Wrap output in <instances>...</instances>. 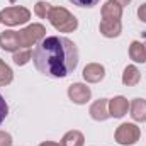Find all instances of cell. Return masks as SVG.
<instances>
[{"label": "cell", "mask_w": 146, "mask_h": 146, "mask_svg": "<svg viewBox=\"0 0 146 146\" xmlns=\"http://www.w3.org/2000/svg\"><path fill=\"white\" fill-rule=\"evenodd\" d=\"M36 70L49 78H65L78 65V48L63 36H46L33 49Z\"/></svg>", "instance_id": "1"}, {"label": "cell", "mask_w": 146, "mask_h": 146, "mask_svg": "<svg viewBox=\"0 0 146 146\" xmlns=\"http://www.w3.org/2000/svg\"><path fill=\"white\" fill-rule=\"evenodd\" d=\"M48 19L58 33H73L78 27V19L65 7H53Z\"/></svg>", "instance_id": "2"}, {"label": "cell", "mask_w": 146, "mask_h": 146, "mask_svg": "<svg viewBox=\"0 0 146 146\" xmlns=\"http://www.w3.org/2000/svg\"><path fill=\"white\" fill-rule=\"evenodd\" d=\"M0 17H2V24H5L9 27H15V26L29 22L31 10L26 7H5L0 12Z\"/></svg>", "instance_id": "3"}, {"label": "cell", "mask_w": 146, "mask_h": 146, "mask_svg": "<svg viewBox=\"0 0 146 146\" xmlns=\"http://www.w3.org/2000/svg\"><path fill=\"white\" fill-rule=\"evenodd\" d=\"M139 138H141V131H139V127H138L136 124H133V122H122V124L115 129V133H114V139L122 146L136 145V143L139 141Z\"/></svg>", "instance_id": "4"}, {"label": "cell", "mask_w": 146, "mask_h": 146, "mask_svg": "<svg viewBox=\"0 0 146 146\" xmlns=\"http://www.w3.org/2000/svg\"><path fill=\"white\" fill-rule=\"evenodd\" d=\"M46 37V27L42 24H29L27 27L19 31V39L22 48H31L39 44Z\"/></svg>", "instance_id": "5"}, {"label": "cell", "mask_w": 146, "mask_h": 146, "mask_svg": "<svg viewBox=\"0 0 146 146\" xmlns=\"http://www.w3.org/2000/svg\"><path fill=\"white\" fill-rule=\"evenodd\" d=\"M68 99L76 106H85L92 99V90L85 83H80V82L72 83L68 87Z\"/></svg>", "instance_id": "6"}, {"label": "cell", "mask_w": 146, "mask_h": 146, "mask_svg": "<svg viewBox=\"0 0 146 146\" xmlns=\"http://www.w3.org/2000/svg\"><path fill=\"white\" fill-rule=\"evenodd\" d=\"M0 48L7 53H15L22 49L21 39H19V31H3L0 33Z\"/></svg>", "instance_id": "7"}, {"label": "cell", "mask_w": 146, "mask_h": 146, "mask_svg": "<svg viewBox=\"0 0 146 146\" xmlns=\"http://www.w3.org/2000/svg\"><path fill=\"white\" fill-rule=\"evenodd\" d=\"M82 76L87 83H99L104 80L106 76V68L100 65V63H88L83 72H82Z\"/></svg>", "instance_id": "8"}, {"label": "cell", "mask_w": 146, "mask_h": 146, "mask_svg": "<svg viewBox=\"0 0 146 146\" xmlns=\"http://www.w3.org/2000/svg\"><path fill=\"white\" fill-rule=\"evenodd\" d=\"M99 31L104 37H119L122 33V22L117 19H102L99 24Z\"/></svg>", "instance_id": "9"}, {"label": "cell", "mask_w": 146, "mask_h": 146, "mask_svg": "<svg viewBox=\"0 0 146 146\" xmlns=\"http://www.w3.org/2000/svg\"><path fill=\"white\" fill-rule=\"evenodd\" d=\"M88 114L94 121H99V122H104L107 121L110 115H109V99H99L95 100L90 109H88Z\"/></svg>", "instance_id": "10"}, {"label": "cell", "mask_w": 146, "mask_h": 146, "mask_svg": "<svg viewBox=\"0 0 146 146\" xmlns=\"http://www.w3.org/2000/svg\"><path fill=\"white\" fill-rule=\"evenodd\" d=\"M129 109V100L122 95H117L114 99H109V115L114 119H121L127 114Z\"/></svg>", "instance_id": "11"}, {"label": "cell", "mask_w": 146, "mask_h": 146, "mask_svg": "<svg viewBox=\"0 0 146 146\" xmlns=\"http://www.w3.org/2000/svg\"><path fill=\"white\" fill-rule=\"evenodd\" d=\"M131 110V117L136 122H146V100L145 99H133V102L129 104Z\"/></svg>", "instance_id": "12"}, {"label": "cell", "mask_w": 146, "mask_h": 146, "mask_svg": "<svg viewBox=\"0 0 146 146\" xmlns=\"http://www.w3.org/2000/svg\"><path fill=\"white\" fill-rule=\"evenodd\" d=\"M141 82V72L136 65H127L122 72V85L126 87H136Z\"/></svg>", "instance_id": "13"}, {"label": "cell", "mask_w": 146, "mask_h": 146, "mask_svg": "<svg viewBox=\"0 0 146 146\" xmlns=\"http://www.w3.org/2000/svg\"><path fill=\"white\" fill-rule=\"evenodd\" d=\"M100 14H102V19H117V21H121V17H122V7L117 2H114V0H107L102 5Z\"/></svg>", "instance_id": "14"}, {"label": "cell", "mask_w": 146, "mask_h": 146, "mask_svg": "<svg viewBox=\"0 0 146 146\" xmlns=\"http://www.w3.org/2000/svg\"><path fill=\"white\" fill-rule=\"evenodd\" d=\"M129 58L134 63H146V49L145 42L141 41H133L129 44Z\"/></svg>", "instance_id": "15"}, {"label": "cell", "mask_w": 146, "mask_h": 146, "mask_svg": "<svg viewBox=\"0 0 146 146\" xmlns=\"http://www.w3.org/2000/svg\"><path fill=\"white\" fill-rule=\"evenodd\" d=\"M61 146H83L85 145V136L82 131L78 129H72L68 131L63 138H61Z\"/></svg>", "instance_id": "16"}, {"label": "cell", "mask_w": 146, "mask_h": 146, "mask_svg": "<svg viewBox=\"0 0 146 146\" xmlns=\"http://www.w3.org/2000/svg\"><path fill=\"white\" fill-rule=\"evenodd\" d=\"M12 60H14V63H15L17 66L27 65V63L33 60V51H31V48H22V49L15 51L14 56H12Z\"/></svg>", "instance_id": "17"}, {"label": "cell", "mask_w": 146, "mask_h": 146, "mask_svg": "<svg viewBox=\"0 0 146 146\" xmlns=\"http://www.w3.org/2000/svg\"><path fill=\"white\" fill-rule=\"evenodd\" d=\"M12 80H14V72H12V68H10L3 60H0V87L10 85Z\"/></svg>", "instance_id": "18"}, {"label": "cell", "mask_w": 146, "mask_h": 146, "mask_svg": "<svg viewBox=\"0 0 146 146\" xmlns=\"http://www.w3.org/2000/svg\"><path fill=\"white\" fill-rule=\"evenodd\" d=\"M51 3H48L46 0H39L36 5H34V14H36L39 19H48L49 17V12H51Z\"/></svg>", "instance_id": "19"}, {"label": "cell", "mask_w": 146, "mask_h": 146, "mask_svg": "<svg viewBox=\"0 0 146 146\" xmlns=\"http://www.w3.org/2000/svg\"><path fill=\"white\" fill-rule=\"evenodd\" d=\"M73 5H76V7H82V9H90V7H95L100 0H70Z\"/></svg>", "instance_id": "20"}, {"label": "cell", "mask_w": 146, "mask_h": 146, "mask_svg": "<svg viewBox=\"0 0 146 146\" xmlns=\"http://www.w3.org/2000/svg\"><path fill=\"white\" fill-rule=\"evenodd\" d=\"M7 114H9V106H7L5 99L2 97V94H0V124H2L3 121H5Z\"/></svg>", "instance_id": "21"}, {"label": "cell", "mask_w": 146, "mask_h": 146, "mask_svg": "<svg viewBox=\"0 0 146 146\" xmlns=\"http://www.w3.org/2000/svg\"><path fill=\"white\" fill-rule=\"evenodd\" d=\"M12 136L7 133V131H0V146H12Z\"/></svg>", "instance_id": "22"}, {"label": "cell", "mask_w": 146, "mask_h": 146, "mask_svg": "<svg viewBox=\"0 0 146 146\" xmlns=\"http://www.w3.org/2000/svg\"><path fill=\"white\" fill-rule=\"evenodd\" d=\"M138 17H139L141 22H145L146 24V3H143V5L138 7Z\"/></svg>", "instance_id": "23"}, {"label": "cell", "mask_w": 146, "mask_h": 146, "mask_svg": "<svg viewBox=\"0 0 146 146\" xmlns=\"http://www.w3.org/2000/svg\"><path fill=\"white\" fill-rule=\"evenodd\" d=\"M114 2H117V3H119L122 9H124L126 5H129V3H131V0H114Z\"/></svg>", "instance_id": "24"}, {"label": "cell", "mask_w": 146, "mask_h": 146, "mask_svg": "<svg viewBox=\"0 0 146 146\" xmlns=\"http://www.w3.org/2000/svg\"><path fill=\"white\" fill-rule=\"evenodd\" d=\"M39 146H61L60 143H54V141H44V143H41Z\"/></svg>", "instance_id": "25"}, {"label": "cell", "mask_w": 146, "mask_h": 146, "mask_svg": "<svg viewBox=\"0 0 146 146\" xmlns=\"http://www.w3.org/2000/svg\"><path fill=\"white\" fill-rule=\"evenodd\" d=\"M0 24H2V17H0Z\"/></svg>", "instance_id": "26"}, {"label": "cell", "mask_w": 146, "mask_h": 146, "mask_svg": "<svg viewBox=\"0 0 146 146\" xmlns=\"http://www.w3.org/2000/svg\"><path fill=\"white\" fill-rule=\"evenodd\" d=\"M145 49H146V42H145Z\"/></svg>", "instance_id": "27"}]
</instances>
